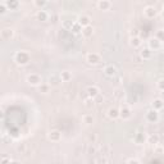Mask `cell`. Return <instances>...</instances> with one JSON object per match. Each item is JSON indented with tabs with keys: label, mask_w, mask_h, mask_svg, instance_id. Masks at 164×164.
Masks as SVG:
<instances>
[{
	"label": "cell",
	"mask_w": 164,
	"mask_h": 164,
	"mask_svg": "<svg viewBox=\"0 0 164 164\" xmlns=\"http://www.w3.org/2000/svg\"><path fill=\"white\" fill-rule=\"evenodd\" d=\"M30 54L25 50H19L16 53V55H14V62L18 64V65H26L30 63Z\"/></svg>",
	"instance_id": "6da1fadb"
},
{
	"label": "cell",
	"mask_w": 164,
	"mask_h": 164,
	"mask_svg": "<svg viewBox=\"0 0 164 164\" xmlns=\"http://www.w3.org/2000/svg\"><path fill=\"white\" fill-rule=\"evenodd\" d=\"M86 62L89 64H91V65H96V64H99L101 62V58L97 53H89L86 55Z\"/></svg>",
	"instance_id": "7a4b0ae2"
},
{
	"label": "cell",
	"mask_w": 164,
	"mask_h": 164,
	"mask_svg": "<svg viewBox=\"0 0 164 164\" xmlns=\"http://www.w3.org/2000/svg\"><path fill=\"white\" fill-rule=\"evenodd\" d=\"M27 82L31 85V86H40L41 85V77H40V74L37 73H31L27 76Z\"/></svg>",
	"instance_id": "3957f363"
},
{
	"label": "cell",
	"mask_w": 164,
	"mask_h": 164,
	"mask_svg": "<svg viewBox=\"0 0 164 164\" xmlns=\"http://www.w3.org/2000/svg\"><path fill=\"white\" fill-rule=\"evenodd\" d=\"M14 36V31L12 28H3L2 31H0V37H2L3 41H9V40H12Z\"/></svg>",
	"instance_id": "277c9868"
},
{
	"label": "cell",
	"mask_w": 164,
	"mask_h": 164,
	"mask_svg": "<svg viewBox=\"0 0 164 164\" xmlns=\"http://www.w3.org/2000/svg\"><path fill=\"white\" fill-rule=\"evenodd\" d=\"M132 117V112H131V109L128 106H122L119 109V118H122L123 121H128Z\"/></svg>",
	"instance_id": "5b68a950"
},
{
	"label": "cell",
	"mask_w": 164,
	"mask_h": 164,
	"mask_svg": "<svg viewBox=\"0 0 164 164\" xmlns=\"http://www.w3.org/2000/svg\"><path fill=\"white\" fill-rule=\"evenodd\" d=\"M146 119L150 123H157L158 119H159V112L154 110V109H150V110H148V113H146Z\"/></svg>",
	"instance_id": "8992f818"
},
{
	"label": "cell",
	"mask_w": 164,
	"mask_h": 164,
	"mask_svg": "<svg viewBox=\"0 0 164 164\" xmlns=\"http://www.w3.org/2000/svg\"><path fill=\"white\" fill-rule=\"evenodd\" d=\"M144 14L146 18L149 19H152V18H155L157 14H158V10L154 8V7H151V5H148L145 9H144Z\"/></svg>",
	"instance_id": "52a82bcc"
},
{
	"label": "cell",
	"mask_w": 164,
	"mask_h": 164,
	"mask_svg": "<svg viewBox=\"0 0 164 164\" xmlns=\"http://www.w3.org/2000/svg\"><path fill=\"white\" fill-rule=\"evenodd\" d=\"M86 92H87V96H89V97L95 99V97L99 96L100 90H99V87H97V86H89V87H87V90H86Z\"/></svg>",
	"instance_id": "ba28073f"
},
{
	"label": "cell",
	"mask_w": 164,
	"mask_h": 164,
	"mask_svg": "<svg viewBox=\"0 0 164 164\" xmlns=\"http://www.w3.org/2000/svg\"><path fill=\"white\" fill-rule=\"evenodd\" d=\"M148 45H149V49L150 50H159L162 48V42L157 37H151L148 41Z\"/></svg>",
	"instance_id": "9c48e42d"
},
{
	"label": "cell",
	"mask_w": 164,
	"mask_h": 164,
	"mask_svg": "<svg viewBox=\"0 0 164 164\" xmlns=\"http://www.w3.org/2000/svg\"><path fill=\"white\" fill-rule=\"evenodd\" d=\"M77 23L82 27V28H85V27H87V26H91V18L89 17V16H80L78 17V19H77Z\"/></svg>",
	"instance_id": "30bf717a"
},
{
	"label": "cell",
	"mask_w": 164,
	"mask_h": 164,
	"mask_svg": "<svg viewBox=\"0 0 164 164\" xmlns=\"http://www.w3.org/2000/svg\"><path fill=\"white\" fill-rule=\"evenodd\" d=\"M48 138L51 141V143H58V141L62 140V134L59 132V131H57V129L50 131V132L48 134Z\"/></svg>",
	"instance_id": "8fae6325"
},
{
	"label": "cell",
	"mask_w": 164,
	"mask_h": 164,
	"mask_svg": "<svg viewBox=\"0 0 164 164\" xmlns=\"http://www.w3.org/2000/svg\"><path fill=\"white\" fill-rule=\"evenodd\" d=\"M164 108V100L160 99V97H158V99H154L151 103V109H154V110L157 112H160L162 109Z\"/></svg>",
	"instance_id": "7c38bea8"
},
{
	"label": "cell",
	"mask_w": 164,
	"mask_h": 164,
	"mask_svg": "<svg viewBox=\"0 0 164 164\" xmlns=\"http://www.w3.org/2000/svg\"><path fill=\"white\" fill-rule=\"evenodd\" d=\"M117 68L114 67L113 64H109V65H106V67L104 68V73L108 76V77H114V76L117 74Z\"/></svg>",
	"instance_id": "4fadbf2b"
},
{
	"label": "cell",
	"mask_w": 164,
	"mask_h": 164,
	"mask_svg": "<svg viewBox=\"0 0 164 164\" xmlns=\"http://www.w3.org/2000/svg\"><path fill=\"white\" fill-rule=\"evenodd\" d=\"M97 8L100 10H109L112 8V3L109 0H100V2H97Z\"/></svg>",
	"instance_id": "5bb4252c"
},
{
	"label": "cell",
	"mask_w": 164,
	"mask_h": 164,
	"mask_svg": "<svg viewBox=\"0 0 164 164\" xmlns=\"http://www.w3.org/2000/svg\"><path fill=\"white\" fill-rule=\"evenodd\" d=\"M92 35H94V27H92V26H87V27L82 28V36H83L85 39H89V37H91Z\"/></svg>",
	"instance_id": "9a60e30c"
},
{
	"label": "cell",
	"mask_w": 164,
	"mask_h": 164,
	"mask_svg": "<svg viewBox=\"0 0 164 164\" xmlns=\"http://www.w3.org/2000/svg\"><path fill=\"white\" fill-rule=\"evenodd\" d=\"M59 76H60L62 82H69L72 80V73L69 71H62Z\"/></svg>",
	"instance_id": "2e32d148"
},
{
	"label": "cell",
	"mask_w": 164,
	"mask_h": 164,
	"mask_svg": "<svg viewBox=\"0 0 164 164\" xmlns=\"http://www.w3.org/2000/svg\"><path fill=\"white\" fill-rule=\"evenodd\" d=\"M108 117L112 119V121H114V119H117V118H119V109H117V108H110L108 110Z\"/></svg>",
	"instance_id": "e0dca14e"
},
{
	"label": "cell",
	"mask_w": 164,
	"mask_h": 164,
	"mask_svg": "<svg viewBox=\"0 0 164 164\" xmlns=\"http://www.w3.org/2000/svg\"><path fill=\"white\" fill-rule=\"evenodd\" d=\"M140 57H141V59H143V60H149L151 58V50L149 48H145L144 50H141Z\"/></svg>",
	"instance_id": "ac0fdd59"
},
{
	"label": "cell",
	"mask_w": 164,
	"mask_h": 164,
	"mask_svg": "<svg viewBox=\"0 0 164 164\" xmlns=\"http://www.w3.org/2000/svg\"><path fill=\"white\" fill-rule=\"evenodd\" d=\"M82 122L85 124H87V126H90V124H92L95 122V118H94L92 114H85V115H82Z\"/></svg>",
	"instance_id": "d6986e66"
},
{
	"label": "cell",
	"mask_w": 164,
	"mask_h": 164,
	"mask_svg": "<svg viewBox=\"0 0 164 164\" xmlns=\"http://www.w3.org/2000/svg\"><path fill=\"white\" fill-rule=\"evenodd\" d=\"M129 44H131V46H132V48H140L141 44H143V41H141V37L134 36V37H131Z\"/></svg>",
	"instance_id": "ffe728a7"
},
{
	"label": "cell",
	"mask_w": 164,
	"mask_h": 164,
	"mask_svg": "<svg viewBox=\"0 0 164 164\" xmlns=\"http://www.w3.org/2000/svg\"><path fill=\"white\" fill-rule=\"evenodd\" d=\"M5 4H7V8L10 9V10H14L19 7V3L17 2V0H7Z\"/></svg>",
	"instance_id": "44dd1931"
},
{
	"label": "cell",
	"mask_w": 164,
	"mask_h": 164,
	"mask_svg": "<svg viewBox=\"0 0 164 164\" xmlns=\"http://www.w3.org/2000/svg\"><path fill=\"white\" fill-rule=\"evenodd\" d=\"M60 82H62L60 76H51V77L49 78V85L50 86H58Z\"/></svg>",
	"instance_id": "7402d4cb"
},
{
	"label": "cell",
	"mask_w": 164,
	"mask_h": 164,
	"mask_svg": "<svg viewBox=\"0 0 164 164\" xmlns=\"http://www.w3.org/2000/svg\"><path fill=\"white\" fill-rule=\"evenodd\" d=\"M36 17H37V19H39V21H41V22H45V21H48V18H49V14L45 12V10H39V12H37V14H36Z\"/></svg>",
	"instance_id": "603a6c76"
},
{
	"label": "cell",
	"mask_w": 164,
	"mask_h": 164,
	"mask_svg": "<svg viewBox=\"0 0 164 164\" xmlns=\"http://www.w3.org/2000/svg\"><path fill=\"white\" fill-rule=\"evenodd\" d=\"M49 89H50V85H49V83H41V85L39 86V90H40V92H42V94H48V92H49Z\"/></svg>",
	"instance_id": "cb8c5ba5"
},
{
	"label": "cell",
	"mask_w": 164,
	"mask_h": 164,
	"mask_svg": "<svg viewBox=\"0 0 164 164\" xmlns=\"http://www.w3.org/2000/svg\"><path fill=\"white\" fill-rule=\"evenodd\" d=\"M149 144L158 145L159 144V136L158 135H151V136H149Z\"/></svg>",
	"instance_id": "d4e9b609"
},
{
	"label": "cell",
	"mask_w": 164,
	"mask_h": 164,
	"mask_svg": "<svg viewBox=\"0 0 164 164\" xmlns=\"http://www.w3.org/2000/svg\"><path fill=\"white\" fill-rule=\"evenodd\" d=\"M94 105H95V99H91V97H87V99L85 100V106H86L87 109L94 108Z\"/></svg>",
	"instance_id": "484cf974"
},
{
	"label": "cell",
	"mask_w": 164,
	"mask_h": 164,
	"mask_svg": "<svg viewBox=\"0 0 164 164\" xmlns=\"http://www.w3.org/2000/svg\"><path fill=\"white\" fill-rule=\"evenodd\" d=\"M71 31H73L74 34H78V32H82V27H81V26L77 23V22H74V25L72 26Z\"/></svg>",
	"instance_id": "4316f807"
},
{
	"label": "cell",
	"mask_w": 164,
	"mask_h": 164,
	"mask_svg": "<svg viewBox=\"0 0 164 164\" xmlns=\"http://www.w3.org/2000/svg\"><path fill=\"white\" fill-rule=\"evenodd\" d=\"M155 37H157L160 42H163V41H164V30H158L157 34H155Z\"/></svg>",
	"instance_id": "83f0119b"
},
{
	"label": "cell",
	"mask_w": 164,
	"mask_h": 164,
	"mask_svg": "<svg viewBox=\"0 0 164 164\" xmlns=\"http://www.w3.org/2000/svg\"><path fill=\"white\" fill-rule=\"evenodd\" d=\"M96 140H97V136H96L95 134H90L89 137H87V141H89L91 145H94V144L96 143Z\"/></svg>",
	"instance_id": "f1b7e54d"
},
{
	"label": "cell",
	"mask_w": 164,
	"mask_h": 164,
	"mask_svg": "<svg viewBox=\"0 0 164 164\" xmlns=\"http://www.w3.org/2000/svg\"><path fill=\"white\" fill-rule=\"evenodd\" d=\"M73 25H74V22H73V21H64V22H63V27H64V28H67V30H71Z\"/></svg>",
	"instance_id": "f546056e"
},
{
	"label": "cell",
	"mask_w": 164,
	"mask_h": 164,
	"mask_svg": "<svg viewBox=\"0 0 164 164\" xmlns=\"http://www.w3.org/2000/svg\"><path fill=\"white\" fill-rule=\"evenodd\" d=\"M109 152H110V146H109V145H104L101 148V154L103 155H108Z\"/></svg>",
	"instance_id": "4dcf8cb0"
},
{
	"label": "cell",
	"mask_w": 164,
	"mask_h": 164,
	"mask_svg": "<svg viewBox=\"0 0 164 164\" xmlns=\"http://www.w3.org/2000/svg\"><path fill=\"white\" fill-rule=\"evenodd\" d=\"M34 4L36 5V7H44V5H45L46 4V2H45V0H35V2H34Z\"/></svg>",
	"instance_id": "1f68e13d"
},
{
	"label": "cell",
	"mask_w": 164,
	"mask_h": 164,
	"mask_svg": "<svg viewBox=\"0 0 164 164\" xmlns=\"http://www.w3.org/2000/svg\"><path fill=\"white\" fill-rule=\"evenodd\" d=\"M5 10H7V4H5V2H2L0 3V13H5Z\"/></svg>",
	"instance_id": "d6a6232c"
},
{
	"label": "cell",
	"mask_w": 164,
	"mask_h": 164,
	"mask_svg": "<svg viewBox=\"0 0 164 164\" xmlns=\"http://www.w3.org/2000/svg\"><path fill=\"white\" fill-rule=\"evenodd\" d=\"M158 89L160 91H164V80H159L158 81Z\"/></svg>",
	"instance_id": "836d02e7"
},
{
	"label": "cell",
	"mask_w": 164,
	"mask_h": 164,
	"mask_svg": "<svg viewBox=\"0 0 164 164\" xmlns=\"http://www.w3.org/2000/svg\"><path fill=\"white\" fill-rule=\"evenodd\" d=\"M10 163H12V160H10L9 158H7V157L2 158V164H10Z\"/></svg>",
	"instance_id": "e575fe53"
},
{
	"label": "cell",
	"mask_w": 164,
	"mask_h": 164,
	"mask_svg": "<svg viewBox=\"0 0 164 164\" xmlns=\"http://www.w3.org/2000/svg\"><path fill=\"white\" fill-rule=\"evenodd\" d=\"M155 152H158V154H164V148L157 146V148H155Z\"/></svg>",
	"instance_id": "d590c367"
},
{
	"label": "cell",
	"mask_w": 164,
	"mask_h": 164,
	"mask_svg": "<svg viewBox=\"0 0 164 164\" xmlns=\"http://www.w3.org/2000/svg\"><path fill=\"white\" fill-rule=\"evenodd\" d=\"M89 154H96V148L95 146L90 145V148H89Z\"/></svg>",
	"instance_id": "8d00e7d4"
},
{
	"label": "cell",
	"mask_w": 164,
	"mask_h": 164,
	"mask_svg": "<svg viewBox=\"0 0 164 164\" xmlns=\"http://www.w3.org/2000/svg\"><path fill=\"white\" fill-rule=\"evenodd\" d=\"M126 164H140V162H138L137 159H134V158H132V159H129Z\"/></svg>",
	"instance_id": "74e56055"
},
{
	"label": "cell",
	"mask_w": 164,
	"mask_h": 164,
	"mask_svg": "<svg viewBox=\"0 0 164 164\" xmlns=\"http://www.w3.org/2000/svg\"><path fill=\"white\" fill-rule=\"evenodd\" d=\"M141 141H143V136H141V134H138L137 136H136V143H141Z\"/></svg>",
	"instance_id": "f35d334b"
},
{
	"label": "cell",
	"mask_w": 164,
	"mask_h": 164,
	"mask_svg": "<svg viewBox=\"0 0 164 164\" xmlns=\"http://www.w3.org/2000/svg\"><path fill=\"white\" fill-rule=\"evenodd\" d=\"M160 99H163V100H164V91H162V92H160Z\"/></svg>",
	"instance_id": "ab89813d"
},
{
	"label": "cell",
	"mask_w": 164,
	"mask_h": 164,
	"mask_svg": "<svg viewBox=\"0 0 164 164\" xmlns=\"http://www.w3.org/2000/svg\"><path fill=\"white\" fill-rule=\"evenodd\" d=\"M10 164H21V163L17 162V160H12V163H10Z\"/></svg>",
	"instance_id": "60d3db41"
},
{
	"label": "cell",
	"mask_w": 164,
	"mask_h": 164,
	"mask_svg": "<svg viewBox=\"0 0 164 164\" xmlns=\"http://www.w3.org/2000/svg\"><path fill=\"white\" fill-rule=\"evenodd\" d=\"M162 17L164 18V10H163V12H162Z\"/></svg>",
	"instance_id": "b9f144b4"
}]
</instances>
